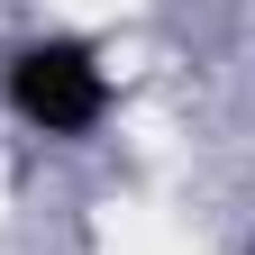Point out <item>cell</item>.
Segmentation results:
<instances>
[{"instance_id":"6da1fadb","label":"cell","mask_w":255,"mask_h":255,"mask_svg":"<svg viewBox=\"0 0 255 255\" xmlns=\"http://www.w3.org/2000/svg\"><path fill=\"white\" fill-rule=\"evenodd\" d=\"M0 110L46 146H91L119 119V64L91 27H27L0 55Z\"/></svg>"}]
</instances>
